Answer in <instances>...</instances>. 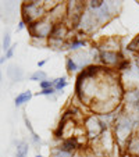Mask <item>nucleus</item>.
Here are the masks:
<instances>
[{
    "instance_id": "nucleus-1",
    "label": "nucleus",
    "mask_w": 139,
    "mask_h": 157,
    "mask_svg": "<svg viewBox=\"0 0 139 157\" xmlns=\"http://www.w3.org/2000/svg\"><path fill=\"white\" fill-rule=\"evenodd\" d=\"M133 128H135V124H133L132 118L125 113L124 109H120L118 116L113 124V136H114L115 143L122 154L125 153L128 140L133 135Z\"/></svg>"
},
{
    "instance_id": "nucleus-2",
    "label": "nucleus",
    "mask_w": 139,
    "mask_h": 157,
    "mask_svg": "<svg viewBox=\"0 0 139 157\" xmlns=\"http://www.w3.org/2000/svg\"><path fill=\"white\" fill-rule=\"evenodd\" d=\"M21 14H22V21L27 25H31L33 22L43 20L48 13L43 9V2L33 0V2H22L21 4Z\"/></svg>"
},
{
    "instance_id": "nucleus-3",
    "label": "nucleus",
    "mask_w": 139,
    "mask_h": 157,
    "mask_svg": "<svg viewBox=\"0 0 139 157\" xmlns=\"http://www.w3.org/2000/svg\"><path fill=\"white\" fill-rule=\"evenodd\" d=\"M83 128H85L86 138L89 140H99V138L103 135V132H106V128L103 127V124L100 122L98 116L91 114V116L83 118Z\"/></svg>"
},
{
    "instance_id": "nucleus-4",
    "label": "nucleus",
    "mask_w": 139,
    "mask_h": 157,
    "mask_svg": "<svg viewBox=\"0 0 139 157\" xmlns=\"http://www.w3.org/2000/svg\"><path fill=\"white\" fill-rule=\"evenodd\" d=\"M53 28H54V24L49 20L48 15H46L43 20L28 25V31H29L31 36H32V38H38V39H49L52 35Z\"/></svg>"
},
{
    "instance_id": "nucleus-5",
    "label": "nucleus",
    "mask_w": 139,
    "mask_h": 157,
    "mask_svg": "<svg viewBox=\"0 0 139 157\" xmlns=\"http://www.w3.org/2000/svg\"><path fill=\"white\" fill-rule=\"evenodd\" d=\"M86 7H88L86 2H67V15H65V18H67L70 27L77 28L81 15L85 11Z\"/></svg>"
},
{
    "instance_id": "nucleus-6",
    "label": "nucleus",
    "mask_w": 139,
    "mask_h": 157,
    "mask_svg": "<svg viewBox=\"0 0 139 157\" xmlns=\"http://www.w3.org/2000/svg\"><path fill=\"white\" fill-rule=\"evenodd\" d=\"M86 4H88V3H86ZM99 27H100V25L98 24V21H96L95 15H93V11H92V10H89L88 7H86L85 11H83L82 15H81L79 22H78L77 28L82 31L83 33H92L93 31L98 29Z\"/></svg>"
},
{
    "instance_id": "nucleus-7",
    "label": "nucleus",
    "mask_w": 139,
    "mask_h": 157,
    "mask_svg": "<svg viewBox=\"0 0 139 157\" xmlns=\"http://www.w3.org/2000/svg\"><path fill=\"white\" fill-rule=\"evenodd\" d=\"M102 65L103 67H111V68H117L120 65V63L124 61V56H122L120 52H100V56H99Z\"/></svg>"
},
{
    "instance_id": "nucleus-8",
    "label": "nucleus",
    "mask_w": 139,
    "mask_h": 157,
    "mask_svg": "<svg viewBox=\"0 0 139 157\" xmlns=\"http://www.w3.org/2000/svg\"><path fill=\"white\" fill-rule=\"evenodd\" d=\"M99 147L102 149V153L103 154H109L113 151L114 149V145H115V140H114V136H113V132L107 129L106 132H103L100 138H99Z\"/></svg>"
},
{
    "instance_id": "nucleus-9",
    "label": "nucleus",
    "mask_w": 139,
    "mask_h": 157,
    "mask_svg": "<svg viewBox=\"0 0 139 157\" xmlns=\"http://www.w3.org/2000/svg\"><path fill=\"white\" fill-rule=\"evenodd\" d=\"M122 101H124V109H131L135 104L139 103V89H131V90H127L124 93V98H122Z\"/></svg>"
},
{
    "instance_id": "nucleus-10",
    "label": "nucleus",
    "mask_w": 139,
    "mask_h": 157,
    "mask_svg": "<svg viewBox=\"0 0 139 157\" xmlns=\"http://www.w3.org/2000/svg\"><path fill=\"white\" fill-rule=\"evenodd\" d=\"M99 52H120V42L117 38H107L100 42L98 46Z\"/></svg>"
},
{
    "instance_id": "nucleus-11",
    "label": "nucleus",
    "mask_w": 139,
    "mask_h": 157,
    "mask_svg": "<svg viewBox=\"0 0 139 157\" xmlns=\"http://www.w3.org/2000/svg\"><path fill=\"white\" fill-rule=\"evenodd\" d=\"M71 59L75 61V64L78 65V67H88V65H91V61H92V57L89 53H86V52H82V50H78L75 52L74 54L71 56Z\"/></svg>"
},
{
    "instance_id": "nucleus-12",
    "label": "nucleus",
    "mask_w": 139,
    "mask_h": 157,
    "mask_svg": "<svg viewBox=\"0 0 139 157\" xmlns=\"http://www.w3.org/2000/svg\"><path fill=\"white\" fill-rule=\"evenodd\" d=\"M125 153L129 157H139V133L131 136V139L127 143Z\"/></svg>"
},
{
    "instance_id": "nucleus-13",
    "label": "nucleus",
    "mask_w": 139,
    "mask_h": 157,
    "mask_svg": "<svg viewBox=\"0 0 139 157\" xmlns=\"http://www.w3.org/2000/svg\"><path fill=\"white\" fill-rule=\"evenodd\" d=\"M70 33V27H68L65 22H60V24H56L52 31V35L50 38H54V39H63L65 40V38L68 36Z\"/></svg>"
},
{
    "instance_id": "nucleus-14",
    "label": "nucleus",
    "mask_w": 139,
    "mask_h": 157,
    "mask_svg": "<svg viewBox=\"0 0 139 157\" xmlns=\"http://www.w3.org/2000/svg\"><path fill=\"white\" fill-rule=\"evenodd\" d=\"M7 74H9V77L11 78L13 81H21L24 72H22V70H21L20 67H17V65H10Z\"/></svg>"
},
{
    "instance_id": "nucleus-15",
    "label": "nucleus",
    "mask_w": 139,
    "mask_h": 157,
    "mask_svg": "<svg viewBox=\"0 0 139 157\" xmlns=\"http://www.w3.org/2000/svg\"><path fill=\"white\" fill-rule=\"evenodd\" d=\"M31 99H32V92H31V90H27V92L20 93V95L15 98L14 103H15V106L17 107H20V106H22L24 103H28Z\"/></svg>"
},
{
    "instance_id": "nucleus-16",
    "label": "nucleus",
    "mask_w": 139,
    "mask_h": 157,
    "mask_svg": "<svg viewBox=\"0 0 139 157\" xmlns=\"http://www.w3.org/2000/svg\"><path fill=\"white\" fill-rule=\"evenodd\" d=\"M86 44L85 40H77V39H74V40L68 42V43H65V49H70V50H75L78 52L81 48H83Z\"/></svg>"
},
{
    "instance_id": "nucleus-17",
    "label": "nucleus",
    "mask_w": 139,
    "mask_h": 157,
    "mask_svg": "<svg viewBox=\"0 0 139 157\" xmlns=\"http://www.w3.org/2000/svg\"><path fill=\"white\" fill-rule=\"evenodd\" d=\"M67 79H65V77H61V78H57V79H54L53 81V88H54V90H63V89L67 86Z\"/></svg>"
},
{
    "instance_id": "nucleus-18",
    "label": "nucleus",
    "mask_w": 139,
    "mask_h": 157,
    "mask_svg": "<svg viewBox=\"0 0 139 157\" xmlns=\"http://www.w3.org/2000/svg\"><path fill=\"white\" fill-rule=\"evenodd\" d=\"M65 67H67V71L70 72V74L75 72L78 68H79V67L75 64V61L71 59V57H67V60H65Z\"/></svg>"
},
{
    "instance_id": "nucleus-19",
    "label": "nucleus",
    "mask_w": 139,
    "mask_h": 157,
    "mask_svg": "<svg viewBox=\"0 0 139 157\" xmlns=\"http://www.w3.org/2000/svg\"><path fill=\"white\" fill-rule=\"evenodd\" d=\"M17 154L21 157H25L28 154V143L27 142H20L17 145Z\"/></svg>"
},
{
    "instance_id": "nucleus-20",
    "label": "nucleus",
    "mask_w": 139,
    "mask_h": 157,
    "mask_svg": "<svg viewBox=\"0 0 139 157\" xmlns=\"http://www.w3.org/2000/svg\"><path fill=\"white\" fill-rule=\"evenodd\" d=\"M31 81H39V83L42 81H46V72L42 71V70H38V71H35L31 75Z\"/></svg>"
},
{
    "instance_id": "nucleus-21",
    "label": "nucleus",
    "mask_w": 139,
    "mask_h": 157,
    "mask_svg": "<svg viewBox=\"0 0 139 157\" xmlns=\"http://www.w3.org/2000/svg\"><path fill=\"white\" fill-rule=\"evenodd\" d=\"M88 3V9L92 10V11H95V10H99L102 6H103V0H91V2H86Z\"/></svg>"
},
{
    "instance_id": "nucleus-22",
    "label": "nucleus",
    "mask_w": 139,
    "mask_h": 157,
    "mask_svg": "<svg viewBox=\"0 0 139 157\" xmlns=\"http://www.w3.org/2000/svg\"><path fill=\"white\" fill-rule=\"evenodd\" d=\"M10 48H11V36H10L9 32H6L3 36V50L7 52Z\"/></svg>"
},
{
    "instance_id": "nucleus-23",
    "label": "nucleus",
    "mask_w": 139,
    "mask_h": 157,
    "mask_svg": "<svg viewBox=\"0 0 139 157\" xmlns=\"http://www.w3.org/2000/svg\"><path fill=\"white\" fill-rule=\"evenodd\" d=\"M127 49H128L129 52H136V53H138V52H139V35L136 36V38L133 39V40L129 44H128Z\"/></svg>"
},
{
    "instance_id": "nucleus-24",
    "label": "nucleus",
    "mask_w": 139,
    "mask_h": 157,
    "mask_svg": "<svg viewBox=\"0 0 139 157\" xmlns=\"http://www.w3.org/2000/svg\"><path fill=\"white\" fill-rule=\"evenodd\" d=\"M32 44H35V46H41V48H44V46H48V39L32 38Z\"/></svg>"
},
{
    "instance_id": "nucleus-25",
    "label": "nucleus",
    "mask_w": 139,
    "mask_h": 157,
    "mask_svg": "<svg viewBox=\"0 0 139 157\" xmlns=\"http://www.w3.org/2000/svg\"><path fill=\"white\" fill-rule=\"evenodd\" d=\"M54 92H56V90H54V88H49V89H42V90L38 93V95H42V96H49V95H53Z\"/></svg>"
},
{
    "instance_id": "nucleus-26",
    "label": "nucleus",
    "mask_w": 139,
    "mask_h": 157,
    "mask_svg": "<svg viewBox=\"0 0 139 157\" xmlns=\"http://www.w3.org/2000/svg\"><path fill=\"white\" fill-rule=\"evenodd\" d=\"M39 85H41V88L42 89H49V88H53V81H42L41 83H39Z\"/></svg>"
},
{
    "instance_id": "nucleus-27",
    "label": "nucleus",
    "mask_w": 139,
    "mask_h": 157,
    "mask_svg": "<svg viewBox=\"0 0 139 157\" xmlns=\"http://www.w3.org/2000/svg\"><path fill=\"white\" fill-rule=\"evenodd\" d=\"M24 121H25V125H27V128H28V131H29L31 133H32V136H35L36 133H35V131H33V128H32V125H31V121L27 118V117H24Z\"/></svg>"
},
{
    "instance_id": "nucleus-28",
    "label": "nucleus",
    "mask_w": 139,
    "mask_h": 157,
    "mask_svg": "<svg viewBox=\"0 0 139 157\" xmlns=\"http://www.w3.org/2000/svg\"><path fill=\"white\" fill-rule=\"evenodd\" d=\"M15 48H17V44H11V48H10L9 50L6 52V59H11V57H13V54H14Z\"/></svg>"
},
{
    "instance_id": "nucleus-29",
    "label": "nucleus",
    "mask_w": 139,
    "mask_h": 157,
    "mask_svg": "<svg viewBox=\"0 0 139 157\" xmlns=\"http://www.w3.org/2000/svg\"><path fill=\"white\" fill-rule=\"evenodd\" d=\"M25 25H27V24H25L24 21L21 20V21H20V22H18V27H17V31H21V29H24V28H25Z\"/></svg>"
},
{
    "instance_id": "nucleus-30",
    "label": "nucleus",
    "mask_w": 139,
    "mask_h": 157,
    "mask_svg": "<svg viewBox=\"0 0 139 157\" xmlns=\"http://www.w3.org/2000/svg\"><path fill=\"white\" fill-rule=\"evenodd\" d=\"M46 64V60H42V61H38V67H43Z\"/></svg>"
},
{
    "instance_id": "nucleus-31",
    "label": "nucleus",
    "mask_w": 139,
    "mask_h": 157,
    "mask_svg": "<svg viewBox=\"0 0 139 157\" xmlns=\"http://www.w3.org/2000/svg\"><path fill=\"white\" fill-rule=\"evenodd\" d=\"M135 63H136V65H138V68H139V52H138V54H136V57H135Z\"/></svg>"
},
{
    "instance_id": "nucleus-32",
    "label": "nucleus",
    "mask_w": 139,
    "mask_h": 157,
    "mask_svg": "<svg viewBox=\"0 0 139 157\" xmlns=\"http://www.w3.org/2000/svg\"><path fill=\"white\" fill-rule=\"evenodd\" d=\"M4 59H6V56H4V57H2V59H0V63H4Z\"/></svg>"
},
{
    "instance_id": "nucleus-33",
    "label": "nucleus",
    "mask_w": 139,
    "mask_h": 157,
    "mask_svg": "<svg viewBox=\"0 0 139 157\" xmlns=\"http://www.w3.org/2000/svg\"><path fill=\"white\" fill-rule=\"evenodd\" d=\"M35 157H43V156H41V154H36V156Z\"/></svg>"
},
{
    "instance_id": "nucleus-34",
    "label": "nucleus",
    "mask_w": 139,
    "mask_h": 157,
    "mask_svg": "<svg viewBox=\"0 0 139 157\" xmlns=\"http://www.w3.org/2000/svg\"><path fill=\"white\" fill-rule=\"evenodd\" d=\"M15 157H21V156H18V154H17V156H15Z\"/></svg>"
}]
</instances>
